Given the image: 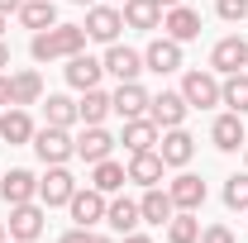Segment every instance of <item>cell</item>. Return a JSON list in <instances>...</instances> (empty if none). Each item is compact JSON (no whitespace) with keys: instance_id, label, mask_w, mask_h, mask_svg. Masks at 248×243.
<instances>
[{"instance_id":"27","label":"cell","mask_w":248,"mask_h":243,"mask_svg":"<svg viewBox=\"0 0 248 243\" xmlns=\"http://www.w3.org/2000/svg\"><path fill=\"white\" fill-rule=\"evenodd\" d=\"M219 105H229L234 115H248V72H234L219 81Z\"/></svg>"},{"instance_id":"38","label":"cell","mask_w":248,"mask_h":243,"mask_svg":"<svg viewBox=\"0 0 248 243\" xmlns=\"http://www.w3.org/2000/svg\"><path fill=\"white\" fill-rule=\"evenodd\" d=\"M19 5H24V0H0V15H10V10L19 15Z\"/></svg>"},{"instance_id":"3","label":"cell","mask_w":248,"mask_h":243,"mask_svg":"<svg viewBox=\"0 0 248 243\" xmlns=\"http://www.w3.org/2000/svg\"><path fill=\"white\" fill-rule=\"evenodd\" d=\"M48 229V205L43 200H24V205H10V239L33 243Z\"/></svg>"},{"instance_id":"7","label":"cell","mask_w":248,"mask_h":243,"mask_svg":"<svg viewBox=\"0 0 248 243\" xmlns=\"http://www.w3.org/2000/svg\"><path fill=\"white\" fill-rule=\"evenodd\" d=\"M186 95L182 91H157L153 100H148V120L157 124V129H182V120H186Z\"/></svg>"},{"instance_id":"2","label":"cell","mask_w":248,"mask_h":243,"mask_svg":"<svg viewBox=\"0 0 248 243\" xmlns=\"http://www.w3.org/2000/svg\"><path fill=\"white\" fill-rule=\"evenodd\" d=\"M29 148L38 152L43 167H62L67 157H77V138H72L67 129H58V124H43V129H33Z\"/></svg>"},{"instance_id":"24","label":"cell","mask_w":248,"mask_h":243,"mask_svg":"<svg viewBox=\"0 0 248 243\" xmlns=\"http://www.w3.org/2000/svg\"><path fill=\"white\" fill-rule=\"evenodd\" d=\"M120 15H124V29H157L162 24V5L157 0H124Z\"/></svg>"},{"instance_id":"34","label":"cell","mask_w":248,"mask_h":243,"mask_svg":"<svg viewBox=\"0 0 248 243\" xmlns=\"http://www.w3.org/2000/svg\"><path fill=\"white\" fill-rule=\"evenodd\" d=\"M215 15L229 19V24H239V19H248V0H215Z\"/></svg>"},{"instance_id":"47","label":"cell","mask_w":248,"mask_h":243,"mask_svg":"<svg viewBox=\"0 0 248 243\" xmlns=\"http://www.w3.org/2000/svg\"><path fill=\"white\" fill-rule=\"evenodd\" d=\"M110 5H124V0H110Z\"/></svg>"},{"instance_id":"20","label":"cell","mask_w":248,"mask_h":243,"mask_svg":"<svg viewBox=\"0 0 248 243\" xmlns=\"http://www.w3.org/2000/svg\"><path fill=\"white\" fill-rule=\"evenodd\" d=\"M110 148H115V138H110L100 124H86V129L77 134V157H86L91 167H95V162H105V157H110Z\"/></svg>"},{"instance_id":"44","label":"cell","mask_w":248,"mask_h":243,"mask_svg":"<svg viewBox=\"0 0 248 243\" xmlns=\"http://www.w3.org/2000/svg\"><path fill=\"white\" fill-rule=\"evenodd\" d=\"M72 5H86V10H91V5H95V0H72Z\"/></svg>"},{"instance_id":"10","label":"cell","mask_w":248,"mask_h":243,"mask_svg":"<svg viewBox=\"0 0 248 243\" xmlns=\"http://www.w3.org/2000/svg\"><path fill=\"white\" fill-rule=\"evenodd\" d=\"M0 200H5V205L38 200V177H33V172H24V167H10V172H0Z\"/></svg>"},{"instance_id":"6","label":"cell","mask_w":248,"mask_h":243,"mask_svg":"<svg viewBox=\"0 0 248 243\" xmlns=\"http://www.w3.org/2000/svg\"><path fill=\"white\" fill-rule=\"evenodd\" d=\"M86 38H95V43H115L124 29V15H120V5H91L86 10Z\"/></svg>"},{"instance_id":"48","label":"cell","mask_w":248,"mask_h":243,"mask_svg":"<svg viewBox=\"0 0 248 243\" xmlns=\"http://www.w3.org/2000/svg\"><path fill=\"white\" fill-rule=\"evenodd\" d=\"M5 243H19V239H5Z\"/></svg>"},{"instance_id":"29","label":"cell","mask_w":248,"mask_h":243,"mask_svg":"<svg viewBox=\"0 0 248 243\" xmlns=\"http://www.w3.org/2000/svg\"><path fill=\"white\" fill-rule=\"evenodd\" d=\"M10 86H15V105H38V100H43V76H38L33 67L15 72V76H10Z\"/></svg>"},{"instance_id":"30","label":"cell","mask_w":248,"mask_h":243,"mask_svg":"<svg viewBox=\"0 0 248 243\" xmlns=\"http://www.w3.org/2000/svg\"><path fill=\"white\" fill-rule=\"evenodd\" d=\"M77 115H81V124H105V115H110V95L100 91V86L81 91V100H77Z\"/></svg>"},{"instance_id":"8","label":"cell","mask_w":248,"mask_h":243,"mask_svg":"<svg viewBox=\"0 0 248 243\" xmlns=\"http://www.w3.org/2000/svg\"><path fill=\"white\" fill-rule=\"evenodd\" d=\"M105 205H110V200H105V191H95V186H86V191L77 186V191H72V200H67V210H72V219H77L81 229L100 224V219H105Z\"/></svg>"},{"instance_id":"35","label":"cell","mask_w":248,"mask_h":243,"mask_svg":"<svg viewBox=\"0 0 248 243\" xmlns=\"http://www.w3.org/2000/svg\"><path fill=\"white\" fill-rule=\"evenodd\" d=\"M201 243H234V229L229 224H210V229H201Z\"/></svg>"},{"instance_id":"21","label":"cell","mask_w":248,"mask_h":243,"mask_svg":"<svg viewBox=\"0 0 248 243\" xmlns=\"http://www.w3.org/2000/svg\"><path fill=\"white\" fill-rule=\"evenodd\" d=\"M157 124L148 120V115H139V120H124V134H120V143L129 152H148V148H157Z\"/></svg>"},{"instance_id":"25","label":"cell","mask_w":248,"mask_h":243,"mask_svg":"<svg viewBox=\"0 0 248 243\" xmlns=\"http://www.w3.org/2000/svg\"><path fill=\"white\" fill-rule=\"evenodd\" d=\"M105 224H110L115 234H134V229L143 224V214H139V200H124V196H115V200L105 205Z\"/></svg>"},{"instance_id":"15","label":"cell","mask_w":248,"mask_h":243,"mask_svg":"<svg viewBox=\"0 0 248 243\" xmlns=\"http://www.w3.org/2000/svg\"><path fill=\"white\" fill-rule=\"evenodd\" d=\"M72 191H77V177H72L67 162H62V167H48V177L38 182V200L53 210V205H67V200H72Z\"/></svg>"},{"instance_id":"14","label":"cell","mask_w":248,"mask_h":243,"mask_svg":"<svg viewBox=\"0 0 248 243\" xmlns=\"http://www.w3.org/2000/svg\"><path fill=\"white\" fill-rule=\"evenodd\" d=\"M157 157H162L167 167H186V162L196 157V138H191L186 129H162V138H157Z\"/></svg>"},{"instance_id":"18","label":"cell","mask_w":248,"mask_h":243,"mask_svg":"<svg viewBox=\"0 0 248 243\" xmlns=\"http://www.w3.org/2000/svg\"><path fill=\"white\" fill-rule=\"evenodd\" d=\"M210 143H215L219 152H239L248 143V134H244V115H234V110H229V115H219L215 124H210Z\"/></svg>"},{"instance_id":"5","label":"cell","mask_w":248,"mask_h":243,"mask_svg":"<svg viewBox=\"0 0 248 243\" xmlns=\"http://www.w3.org/2000/svg\"><path fill=\"white\" fill-rule=\"evenodd\" d=\"M244 67H248V43L239 33L219 38L215 48H210V72H215V76H234V72H244Z\"/></svg>"},{"instance_id":"16","label":"cell","mask_w":248,"mask_h":243,"mask_svg":"<svg viewBox=\"0 0 248 243\" xmlns=\"http://www.w3.org/2000/svg\"><path fill=\"white\" fill-rule=\"evenodd\" d=\"M167 196H172L177 210H201V205H205V182H201L196 172H177L172 186H167Z\"/></svg>"},{"instance_id":"19","label":"cell","mask_w":248,"mask_h":243,"mask_svg":"<svg viewBox=\"0 0 248 243\" xmlns=\"http://www.w3.org/2000/svg\"><path fill=\"white\" fill-rule=\"evenodd\" d=\"M129 182H139V186H157L162 182V172H167V162L157 157V148H148V152H129Z\"/></svg>"},{"instance_id":"46","label":"cell","mask_w":248,"mask_h":243,"mask_svg":"<svg viewBox=\"0 0 248 243\" xmlns=\"http://www.w3.org/2000/svg\"><path fill=\"white\" fill-rule=\"evenodd\" d=\"M244 162H248V143H244Z\"/></svg>"},{"instance_id":"43","label":"cell","mask_w":248,"mask_h":243,"mask_svg":"<svg viewBox=\"0 0 248 243\" xmlns=\"http://www.w3.org/2000/svg\"><path fill=\"white\" fill-rule=\"evenodd\" d=\"M5 239H10V229H5V224H0V243H5Z\"/></svg>"},{"instance_id":"40","label":"cell","mask_w":248,"mask_h":243,"mask_svg":"<svg viewBox=\"0 0 248 243\" xmlns=\"http://www.w3.org/2000/svg\"><path fill=\"white\" fill-rule=\"evenodd\" d=\"M10 67V48H5V38H0V72Z\"/></svg>"},{"instance_id":"4","label":"cell","mask_w":248,"mask_h":243,"mask_svg":"<svg viewBox=\"0 0 248 243\" xmlns=\"http://www.w3.org/2000/svg\"><path fill=\"white\" fill-rule=\"evenodd\" d=\"M182 95H186L191 110H210V105H219V76L196 67V72H186V76H182Z\"/></svg>"},{"instance_id":"17","label":"cell","mask_w":248,"mask_h":243,"mask_svg":"<svg viewBox=\"0 0 248 243\" xmlns=\"http://www.w3.org/2000/svg\"><path fill=\"white\" fill-rule=\"evenodd\" d=\"M105 72L115 76V81H139V72H143V53H134V48H124V43H110V53H105Z\"/></svg>"},{"instance_id":"23","label":"cell","mask_w":248,"mask_h":243,"mask_svg":"<svg viewBox=\"0 0 248 243\" xmlns=\"http://www.w3.org/2000/svg\"><path fill=\"white\" fill-rule=\"evenodd\" d=\"M139 214H143V224H167L177 205H172V196L162 191V186H143V200H139Z\"/></svg>"},{"instance_id":"33","label":"cell","mask_w":248,"mask_h":243,"mask_svg":"<svg viewBox=\"0 0 248 243\" xmlns=\"http://www.w3.org/2000/svg\"><path fill=\"white\" fill-rule=\"evenodd\" d=\"M224 205L248 214V172H244V177H229V182H224Z\"/></svg>"},{"instance_id":"22","label":"cell","mask_w":248,"mask_h":243,"mask_svg":"<svg viewBox=\"0 0 248 243\" xmlns=\"http://www.w3.org/2000/svg\"><path fill=\"white\" fill-rule=\"evenodd\" d=\"M0 138H5L10 148H19V143H29V138H33V120H29L24 105H10V110L0 115Z\"/></svg>"},{"instance_id":"42","label":"cell","mask_w":248,"mask_h":243,"mask_svg":"<svg viewBox=\"0 0 248 243\" xmlns=\"http://www.w3.org/2000/svg\"><path fill=\"white\" fill-rule=\"evenodd\" d=\"M157 5H162V10H172V5H182V0H157Z\"/></svg>"},{"instance_id":"41","label":"cell","mask_w":248,"mask_h":243,"mask_svg":"<svg viewBox=\"0 0 248 243\" xmlns=\"http://www.w3.org/2000/svg\"><path fill=\"white\" fill-rule=\"evenodd\" d=\"M91 243H120V239H105V234H91Z\"/></svg>"},{"instance_id":"36","label":"cell","mask_w":248,"mask_h":243,"mask_svg":"<svg viewBox=\"0 0 248 243\" xmlns=\"http://www.w3.org/2000/svg\"><path fill=\"white\" fill-rule=\"evenodd\" d=\"M62 243H91V229H81V224H77V229H67V234H62Z\"/></svg>"},{"instance_id":"1","label":"cell","mask_w":248,"mask_h":243,"mask_svg":"<svg viewBox=\"0 0 248 243\" xmlns=\"http://www.w3.org/2000/svg\"><path fill=\"white\" fill-rule=\"evenodd\" d=\"M81 48H86V29H81V24H53V29H43V33H33V38H29L33 62L77 58Z\"/></svg>"},{"instance_id":"26","label":"cell","mask_w":248,"mask_h":243,"mask_svg":"<svg viewBox=\"0 0 248 243\" xmlns=\"http://www.w3.org/2000/svg\"><path fill=\"white\" fill-rule=\"evenodd\" d=\"M19 24L33 29V33L53 29V24H58V5H53V0H24V5H19Z\"/></svg>"},{"instance_id":"9","label":"cell","mask_w":248,"mask_h":243,"mask_svg":"<svg viewBox=\"0 0 248 243\" xmlns=\"http://www.w3.org/2000/svg\"><path fill=\"white\" fill-rule=\"evenodd\" d=\"M162 33L167 38H177V43H191V38H201V10H191V5H172V10H162Z\"/></svg>"},{"instance_id":"37","label":"cell","mask_w":248,"mask_h":243,"mask_svg":"<svg viewBox=\"0 0 248 243\" xmlns=\"http://www.w3.org/2000/svg\"><path fill=\"white\" fill-rule=\"evenodd\" d=\"M0 105H15V86H10V76L0 72Z\"/></svg>"},{"instance_id":"45","label":"cell","mask_w":248,"mask_h":243,"mask_svg":"<svg viewBox=\"0 0 248 243\" xmlns=\"http://www.w3.org/2000/svg\"><path fill=\"white\" fill-rule=\"evenodd\" d=\"M0 33H5V15H0Z\"/></svg>"},{"instance_id":"31","label":"cell","mask_w":248,"mask_h":243,"mask_svg":"<svg viewBox=\"0 0 248 243\" xmlns=\"http://www.w3.org/2000/svg\"><path fill=\"white\" fill-rule=\"evenodd\" d=\"M167 243H201V219H196V210H177L167 219Z\"/></svg>"},{"instance_id":"11","label":"cell","mask_w":248,"mask_h":243,"mask_svg":"<svg viewBox=\"0 0 248 243\" xmlns=\"http://www.w3.org/2000/svg\"><path fill=\"white\" fill-rule=\"evenodd\" d=\"M182 67V43L177 38H153L148 48H143V72H157V76H167V72H177Z\"/></svg>"},{"instance_id":"39","label":"cell","mask_w":248,"mask_h":243,"mask_svg":"<svg viewBox=\"0 0 248 243\" xmlns=\"http://www.w3.org/2000/svg\"><path fill=\"white\" fill-rule=\"evenodd\" d=\"M124 243H153V239H148V234H139V229H134V234H124Z\"/></svg>"},{"instance_id":"32","label":"cell","mask_w":248,"mask_h":243,"mask_svg":"<svg viewBox=\"0 0 248 243\" xmlns=\"http://www.w3.org/2000/svg\"><path fill=\"white\" fill-rule=\"evenodd\" d=\"M43 115H48V124H58V129L81 124V115H77V100H72V95H48V100H43Z\"/></svg>"},{"instance_id":"28","label":"cell","mask_w":248,"mask_h":243,"mask_svg":"<svg viewBox=\"0 0 248 243\" xmlns=\"http://www.w3.org/2000/svg\"><path fill=\"white\" fill-rule=\"evenodd\" d=\"M124 182H129V172H124V162H115V157H105V162H95V167H91V186H95V191H105V196H115Z\"/></svg>"},{"instance_id":"13","label":"cell","mask_w":248,"mask_h":243,"mask_svg":"<svg viewBox=\"0 0 248 243\" xmlns=\"http://www.w3.org/2000/svg\"><path fill=\"white\" fill-rule=\"evenodd\" d=\"M148 100H153V95L143 91L139 81H120V91L110 95V115H120V120H139V115H148Z\"/></svg>"},{"instance_id":"12","label":"cell","mask_w":248,"mask_h":243,"mask_svg":"<svg viewBox=\"0 0 248 243\" xmlns=\"http://www.w3.org/2000/svg\"><path fill=\"white\" fill-rule=\"evenodd\" d=\"M67 86L72 91H91V86H100V76H105V62L100 58H86V48L77 53V58H67Z\"/></svg>"}]
</instances>
